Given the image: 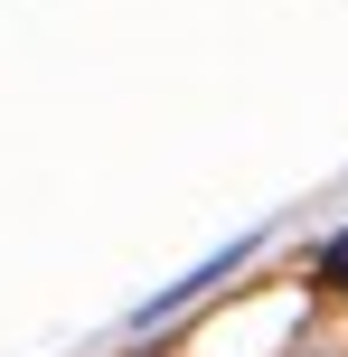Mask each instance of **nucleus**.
<instances>
[{
    "instance_id": "nucleus-1",
    "label": "nucleus",
    "mask_w": 348,
    "mask_h": 357,
    "mask_svg": "<svg viewBox=\"0 0 348 357\" xmlns=\"http://www.w3.org/2000/svg\"><path fill=\"white\" fill-rule=\"evenodd\" d=\"M320 282L348 291V235H330V245H320Z\"/></svg>"
}]
</instances>
